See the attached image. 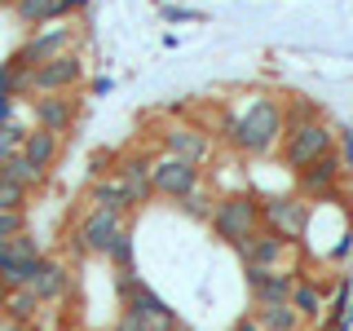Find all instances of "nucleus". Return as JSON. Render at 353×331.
<instances>
[{"mask_svg":"<svg viewBox=\"0 0 353 331\" xmlns=\"http://www.w3.org/2000/svg\"><path fill=\"white\" fill-rule=\"evenodd\" d=\"M88 208H97V212H119V217H128L132 208H128V190H124V181H119L115 172H110V177H97V181L88 185Z\"/></svg>","mask_w":353,"mask_h":331,"instance_id":"nucleus-18","label":"nucleus"},{"mask_svg":"<svg viewBox=\"0 0 353 331\" xmlns=\"http://www.w3.org/2000/svg\"><path fill=\"white\" fill-rule=\"evenodd\" d=\"M9 5H18V0H9Z\"/></svg>","mask_w":353,"mask_h":331,"instance_id":"nucleus-36","label":"nucleus"},{"mask_svg":"<svg viewBox=\"0 0 353 331\" xmlns=\"http://www.w3.org/2000/svg\"><path fill=\"white\" fill-rule=\"evenodd\" d=\"M71 270H66L62 261H53V257H44L40 261V274L31 279V292H36V301L40 305H58V301H66L71 296Z\"/></svg>","mask_w":353,"mask_h":331,"instance_id":"nucleus-15","label":"nucleus"},{"mask_svg":"<svg viewBox=\"0 0 353 331\" xmlns=\"http://www.w3.org/2000/svg\"><path fill=\"white\" fill-rule=\"evenodd\" d=\"M75 27H40L36 36H31L22 49L14 53V66H27V71H36V66H44V62H53V58H62V53H71L75 49Z\"/></svg>","mask_w":353,"mask_h":331,"instance_id":"nucleus-8","label":"nucleus"},{"mask_svg":"<svg viewBox=\"0 0 353 331\" xmlns=\"http://www.w3.org/2000/svg\"><path fill=\"white\" fill-rule=\"evenodd\" d=\"M18 234H27V212H0V252H5Z\"/></svg>","mask_w":353,"mask_h":331,"instance_id":"nucleus-29","label":"nucleus"},{"mask_svg":"<svg viewBox=\"0 0 353 331\" xmlns=\"http://www.w3.org/2000/svg\"><path fill=\"white\" fill-rule=\"evenodd\" d=\"M27 132H31V128H22V124H5V128H0V163L14 159V154H22V141H27Z\"/></svg>","mask_w":353,"mask_h":331,"instance_id":"nucleus-26","label":"nucleus"},{"mask_svg":"<svg viewBox=\"0 0 353 331\" xmlns=\"http://www.w3.org/2000/svg\"><path fill=\"white\" fill-rule=\"evenodd\" d=\"M331 141H336L331 124H327V119H314V124H305V128H296V132H287V137H283V163L301 172V168H309V163L327 159Z\"/></svg>","mask_w":353,"mask_h":331,"instance_id":"nucleus-5","label":"nucleus"},{"mask_svg":"<svg viewBox=\"0 0 353 331\" xmlns=\"http://www.w3.org/2000/svg\"><path fill=\"white\" fill-rule=\"evenodd\" d=\"M124 230H128V217H119V212H97V208H88L84 221L75 225V234H71V248L80 252V257H106L110 243L124 234Z\"/></svg>","mask_w":353,"mask_h":331,"instance_id":"nucleus-3","label":"nucleus"},{"mask_svg":"<svg viewBox=\"0 0 353 331\" xmlns=\"http://www.w3.org/2000/svg\"><path fill=\"white\" fill-rule=\"evenodd\" d=\"M239 252L243 270H287V261L296 257V243L283 239V234H270V230H261L256 239H248Z\"/></svg>","mask_w":353,"mask_h":331,"instance_id":"nucleus-10","label":"nucleus"},{"mask_svg":"<svg viewBox=\"0 0 353 331\" xmlns=\"http://www.w3.org/2000/svg\"><path fill=\"white\" fill-rule=\"evenodd\" d=\"M27 199H31V190H22V185L0 177V212H27Z\"/></svg>","mask_w":353,"mask_h":331,"instance_id":"nucleus-27","label":"nucleus"},{"mask_svg":"<svg viewBox=\"0 0 353 331\" xmlns=\"http://www.w3.org/2000/svg\"><path fill=\"white\" fill-rule=\"evenodd\" d=\"M345 163L336 159V154H327V159L309 163V168L296 172V185H301V199H314V203H323V199H331L340 190V181H345Z\"/></svg>","mask_w":353,"mask_h":331,"instance_id":"nucleus-11","label":"nucleus"},{"mask_svg":"<svg viewBox=\"0 0 353 331\" xmlns=\"http://www.w3.org/2000/svg\"><path fill=\"white\" fill-rule=\"evenodd\" d=\"M31 115H36V128L44 132H71L75 119H80V102H75L71 93H49V97H36L31 102Z\"/></svg>","mask_w":353,"mask_h":331,"instance_id":"nucleus-13","label":"nucleus"},{"mask_svg":"<svg viewBox=\"0 0 353 331\" xmlns=\"http://www.w3.org/2000/svg\"><path fill=\"white\" fill-rule=\"evenodd\" d=\"M309 212L314 208L305 199H292V194H279V199H261V225L270 234H283V239H301L309 230Z\"/></svg>","mask_w":353,"mask_h":331,"instance_id":"nucleus-7","label":"nucleus"},{"mask_svg":"<svg viewBox=\"0 0 353 331\" xmlns=\"http://www.w3.org/2000/svg\"><path fill=\"white\" fill-rule=\"evenodd\" d=\"M163 154L185 159V163H194V168H208L212 154H216V137L203 124H185V119H176V124L163 128Z\"/></svg>","mask_w":353,"mask_h":331,"instance_id":"nucleus-4","label":"nucleus"},{"mask_svg":"<svg viewBox=\"0 0 353 331\" xmlns=\"http://www.w3.org/2000/svg\"><path fill=\"white\" fill-rule=\"evenodd\" d=\"M208 225L216 230L221 243H230V248H243L248 239L261 234V199L256 194H221L216 199V212Z\"/></svg>","mask_w":353,"mask_h":331,"instance_id":"nucleus-2","label":"nucleus"},{"mask_svg":"<svg viewBox=\"0 0 353 331\" xmlns=\"http://www.w3.org/2000/svg\"><path fill=\"white\" fill-rule=\"evenodd\" d=\"M14 14L27 22V27H44V22H58V0H18Z\"/></svg>","mask_w":353,"mask_h":331,"instance_id":"nucleus-24","label":"nucleus"},{"mask_svg":"<svg viewBox=\"0 0 353 331\" xmlns=\"http://www.w3.org/2000/svg\"><path fill=\"white\" fill-rule=\"evenodd\" d=\"M287 305L301 314V323H318L323 318V287H318L314 279H296V287H292V296H287Z\"/></svg>","mask_w":353,"mask_h":331,"instance_id":"nucleus-20","label":"nucleus"},{"mask_svg":"<svg viewBox=\"0 0 353 331\" xmlns=\"http://www.w3.org/2000/svg\"><path fill=\"white\" fill-rule=\"evenodd\" d=\"M230 331H261V327H256V318H239V323L230 327Z\"/></svg>","mask_w":353,"mask_h":331,"instance_id":"nucleus-33","label":"nucleus"},{"mask_svg":"<svg viewBox=\"0 0 353 331\" xmlns=\"http://www.w3.org/2000/svg\"><path fill=\"white\" fill-rule=\"evenodd\" d=\"M119 296H124V314L141 318V323H150V318H159V314H172L168 301H163L159 292H150L137 274H119Z\"/></svg>","mask_w":353,"mask_h":331,"instance_id":"nucleus-14","label":"nucleus"},{"mask_svg":"<svg viewBox=\"0 0 353 331\" xmlns=\"http://www.w3.org/2000/svg\"><path fill=\"white\" fill-rule=\"evenodd\" d=\"M110 331H146V323H141V318H132V314H119V323L110 327Z\"/></svg>","mask_w":353,"mask_h":331,"instance_id":"nucleus-31","label":"nucleus"},{"mask_svg":"<svg viewBox=\"0 0 353 331\" xmlns=\"http://www.w3.org/2000/svg\"><path fill=\"white\" fill-rule=\"evenodd\" d=\"M353 327V301H349V314H345V323H340V331H349Z\"/></svg>","mask_w":353,"mask_h":331,"instance_id":"nucleus-35","label":"nucleus"},{"mask_svg":"<svg viewBox=\"0 0 353 331\" xmlns=\"http://www.w3.org/2000/svg\"><path fill=\"white\" fill-rule=\"evenodd\" d=\"M0 177H5V181H14V185H22V190H31V194H36L40 185L49 181V177L36 172L27 159H22V154H14V159H5V163H0Z\"/></svg>","mask_w":353,"mask_h":331,"instance_id":"nucleus-23","label":"nucleus"},{"mask_svg":"<svg viewBox=\"0 0 353 331\" xmlns=\"http://www.w3.org/2000/svg\"><path fill=\"white\" fill-rule=\"evenodd\" d=\"M181 212L190 217V221H212V212H216V194L199 185L194 194H185V199H181Z\"/></svg>","mask_w":353,"mask_h":331,"instance_id":"nucleus-25","label":"nucleus"},{"mask_svg":"<svg viewBox=\"0 0 353 331\" xmlns=\"http://www.w3.org/2000/svg\"><path fill=\"white\" fill-rule=\"evenodd\" d=\"M296 287V274L292 270H248V292L256 305H274V301H287Z\"/></svg>","mask_w":353,"mask_h":331,"instance_id":"nucleus-16","label":"nucleus"},{"mask_svg":"<svg viewBox=\"0 0 353 331\" xmlns=\"http://www.w3.org/2000/svg\"><path fill=\"white\" fill-rule=\"evenodd\" d=\"M256 327L261 331H301V314H296L287 301H274V305H256Z\"/></svg>","mask_w":353,"mask_h":331,"instance_id":"nucleus-22","label":"nucleus"},{"mask_svg":"<svg viewBox=\"0 0 353 331\" xmlns=\"http://www.w3.org/2000/svg\"><path fill=\"white\" fill-rule=\"evenodd\" d=\"M150 185H154V194L181 203L185 194H194L199 185H203V168H194V163H185V159H172V154H154Z\"/></svg>","mask_w":353,"mask_h":331,"instance_id":"nucleus-6","label":"nucleus"},{"mask_svg":"<svg viewBox=\"0 0 353 331\" xmlns=\"http://www.w3.org/2000/svg\"><path fill=\"white\" fill-rule=\"evenodd\" d=\"M44 257H14V252H0V287L5 292H18V287H31V279L40 274Z\"/></svg>","mask_w":353,"mask_h":331,"instance_id":"nucleus-19","label":"nucleus"},{"mask_svg":"<svg viewBox=\"0 0 353 331\" xmlns=\"http://www.w3.org/2000/svg\"><path fill=\"white\" fill-rule=\"evenodd\" d=\"M106 261L115 265L119 274H132V234L124 230V234H119L115 243H110V252H106Z\"/></svg>","mask_w":353,"mask_h":331,"instance_id":"nucleus-28","label":"nucleus"},{"mask_svg":"<svg viewBox=\"0 0 353 331\" xmlns=\"http://www.w3.org/2000/svg\"><path fill=\"white\" fill-rule=\"evenodd\" d=\"M150 168H154V154H146V150H132V154L119 159L115 177L124 181V190H128V208H141V203H150V199H154Z\"/></svg>","mask_w":353,"mask_h":331,"instance_id":"nucleus-12","label":"nucleus"},{"mask_svg":"<svg viewBox=\"0 0 353 331\" xmlns=\"http://www.w3.org/2000/svg\"><path fill=\"white\" fill-rule=\"evenodd\" d=\"M80 84H84V58H80L75 49L31 71V88H36V97H49V93H75Z\"/></svg>","mask_w":353,"mask_h":331,"instance_id":"nucleus-9","label":"nucleus"},{"mask_svg":"<svg viewBox=\"0 0 353 331\" xmlns=\"http://www.w3.org/2000/svg\"><path fill=\"white\" fill-rule=\"evenodd\" d=\"M58 154H62V137H58V132L31 128V132H27V141H22V159H27V163H31L36 172H44V177L53 172V163H58Z\"/></svg>","mask_w":353,"mask_h":331,"instance_id":"nucleus-17","label":"nucleus"},{"mask_svg":"<svg viewBox=\"0 0 353 331\" xmlns=\"http://www.w3.org/2000/svg\"><path fill=\"white\" fill-rule=\"evenodd\" d=\"M0 331H27V327H18V323H9V318H0Z\"/></svg>","mask_w":353,"mask_h":331,"instance_id":"nucleus-34","label":"nucleus"},{"mask_svg":"<svg viewBox=\"0 0 353 331\" xmlns=\"http://www.w3.org/2000/svg\"><path fill=\"white\" fill-rule=\"evenodd\" d=\"M314 119H318V110L309 106V102H292V106H287V132H296V128L314 124Z\"/></svg>","mask_w":353,"mask_h":331,"instance_id":"nucleus-30","label":"nucleus"},{"mask_svg":"<svg viewBox=\"0 0 353 331\" xmlns=\"http://www.w3.org/2000/svg\"><path fill=\"white\" fill-rule=\"evenodd\" d=\"M84 5H88V0H58V18H66V14H80Z\"/></svg>","mask_w":353,"mask_h":331,"instance_id":"nucleus-32","label":"nucleus"},{"mask_svg":"<svg viewBox=\"0 0 353 331\" xmlns=\"http://www.w3.org/2000/svg\"><path fill=\"white\" fill-rule=\"evenodd\" d=\"M40 314V301L31 287H18V292H5V301H0V318H9V323L18 327H31Z\"/></svg>","mask_w":353,"mask_h":331,"instance_id":"nucleus-21","label":"nucleus"},{"mask_svg":"<svg viewBox=\"0 0 353 331\" xmlns=\"http://www.w3.org/2000/svg\"><path fill=\"white\" fill-rule=\"evenodd\" d=\"M221 128H225V141L243 154H270L274 146H283L287 137V106L283 97H252V106L243 110V115H225L221 119Z\"/></svg>","mask_w":353,"mask_h":331,"instance_id":"nucleus-1","label":"nucleus"}]
</instances>
